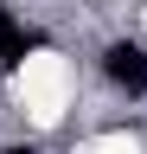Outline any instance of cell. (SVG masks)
Returning <instances> with one entry per match:
<instances>
[{
    "label": "cell",
    "mask_w": 147,
    "mask_h": 154,
    "mask_svg": "<svg viewBox=\"0 0 147 154\" xmlns=\"http://www.w3.org/2000/svg\"><path fill=\"white\" fill-rule=\"evenodd\" d=\"M26 45H32V32H26V26H13V13L0 7V64H19Z\"/></svg>",
    "instance_id": "cell-2"
},
{
    "label": "cell",
    "mask_w": 147,
    "mask_h": 154,
    "mask_svg": "<svg viewBox=\"0 0 147 154\" xmlns=\"http://www.w3.org/2000/svg\"><path fill=\"white\" fill-rule=\"evenodd\" d=\"M102 71H109V84H122V90H147V51L141 45H109Z\"/></svg>",
    "instance_id": "cell-1"
}]
</instances>
